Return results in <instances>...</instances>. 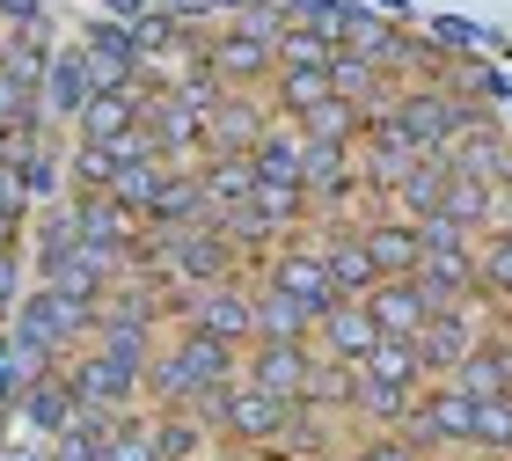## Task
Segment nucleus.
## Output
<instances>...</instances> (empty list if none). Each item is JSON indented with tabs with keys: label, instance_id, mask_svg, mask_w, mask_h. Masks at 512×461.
Returning <instances> with one entry per match:
<instances>
[{
	"label": "nucleus",
	"instance_id": "1",
	"mask_svg": "<svg viewBox=\"0 0 512 461\" xmlns=\"http://www.w3.org/2000/svg\"><path fill=\"white\" fill-rule=\"evenodd\" d=\"M81 330H88V301H74V293H59V286H44L37 301H22V315H15V344L30 359L59 352V344L81 337Z\"/></svg>",
	"mask_w": 512,
	"mask_h": 461
},
{
	"label": "nucleus",
	"instance_id": "2",
	"mask_svg": "<svg viewBox=\"0 0 512 461\" xmlns=\"http://www.w3.org/2000/svg\"><path fill=\"white\" fill-rule=\"evenodd\" d=\"M227 366H235V352H227L220 337H205V330H198V337H183L176 352L161 359V374H154V381H161V396H213V388L227 381Z\"/></svg>",
	"mask_w": 512,
	"mask_h": 461
},
{
	"label": "nucleus",
	"instance_id": "3",
	"mask_svg": "<svg viewBox=\"0 0 512 461\" xmlns=\"http://www.w3.org/2000/svg\"><path fill=\"white\" fill-rule=\"evenodd\" d=\"M198 403L220 410L227 432H242V440H278V432H286V410H293V403L264 396V388H213V396H198Z\"/></svg>",
	"mask_w": 512,
	"mask_h": 461
},
{
	"label": "nucleus",
	"instance_id": "4",
	"mask_svg": "<svg viewBox=\"0 0 512 461\" xmlns=\"http://www.w3.org/2000/svg\"><path fill=\"white\" fill-rule=\"evenodd\" d=\"M249 388H264V396L293 403L300 388H308V352H300V344H286V337H264V344H256V359H249Z\"/></svg>",
	"mask_w": 512,
	"mask_h": 461
},
{
	"label": "nucleus",
	"instance_id": "5",
	"mask_svg": "<svg viewBox=\"0 0 512 461\" xmlns=\"http://www.w3.org/2000/svg\"><path fill=\"white\" fill-rule=\"evenodd\" d=\"M322 322V337H330V359H344V366H359L366 352H374V315H366V301H330L315 315Z\"/></svg>",
	"mask_w": 512,
	"mask_h": 461
},
{
	"label": "nucleus",
	"instance_id": "6",
	"mask_svg": "<svg viewBox=\"0 0 512 461\" xmlns=\"http://www.w3.org/2000/svg\"><path fill=\"white\" fill-rule=\"evenodd\" d=\"M366 315H374L381 337H417V322H425V301H417L410 279H374L366 286Z\"/></svg>",
	"mask_w": 512,
	"mask_h": 461
},
{
	"label": "nucleus",
	"instance_id": "7",
	"mask_svg": "<svg viewBox=\"0 0 512 461\" xmlns=\"http://www.w3.org/2000/svg\"><path fill=\"white\" fill-rule=\"evenodd\" d=\"M132 381H139V366L132 359H118V352H96L74 374V403H96V410H110V403H125L132 396Z\"/></svg>",
	"mask_w": 512,
	"mask_h": 461
},
{
	"label": "nucleus",
	"instance_id": "8",
	"mask_svg": "<svg viewBox=\"0 0 512 461\" xmlns=\"http://www.w3.org/2000/svg\"><path fill=\"white\" fill-rule=\"evenodd\" d=\"M454 388H469V396H512V352L505 344H469L454 359Z\"/></svg>",
	"mask_w": 512,
	"mask_h": 461
},
{
	"label": "nucleus",
	"instance_id": "9",
	"mask_svg": "<svg viewBox=\"0 0 512 461\" xmlns=\"http://www.w3.org/2000/svg\"><path fill=\"white\" fill-rule=\"evenodd\" d=\"M271 286L286 293V301L315 308V315L337 301V286H330V271H322V257H278V264H271Z\"/></svg>",
	"mask_w": 512,
	"mask_h": 461
},
{
	"label": "nucleus",
	"instance_id": "10",
	"mask_svg": "<svg viewBox=\"0 0 512 461\" xmlns=\"http://www.w3.org/2000/svg\"><path fill=\"white\" fill-rule=\"evenodd\" d=\"M125 227H132V205H118L110 191H96V198H81V213H74V235L88 242V249H118L125 242Z\"/></svg>",
	"mask_w": 512,
	"mask_h": 461
},
{
	"label": "nucleus",
	"instance_id": "11",
	"mask_svg": "<svg viewBox=\"0 0 512 461\" xmlns=\"http://www.w3.org/2000/svg\"><path fill=\"white\" fill-rule=\"evenodd\" d=\"M366 257H374V271H388V279H410L417 264H425V242H417V227H374V235H359Z\"/></svg>",
	"mask_w": 512,
	"mask_h": 461
},
{
	"label": "nucleus",
	"instance_id": "12",
	"mask_svg": "<svg viewBox=\"0 0 512 461\" xmlns=\"http://www.w3.org/2000/svg\"><path fill=\"white\" fill-rule=\"evenodd\" d=\"M417 366H454L461 352H469V330H461V315L447 308V315H425V322H417Z\"/></svg>",
	"mask_w": 512,
	"mask_h": 461
},
{
	"label": "nucleus",
	"instance_id": "13",
	"mask_svg": "<svg viewBox=\"0 0 512 461\" xmlns=\"http://www.w3.org/2000/svg\"><path fill=\"white\" fill-rule=\"evenodd\" d=\"M198 330L220 337V344H242L256 330V308L242 301V293H205V301H198Z\"/></svg>",
	"mask_w": 512,
	"mask_h": 461
},
{
	"label": "nucleus",
	"instance_id": "14",
	"mask_svg": "<svg viewBox=\"0 0 512 461\" xmlns=\"http://www.w3.org/2000/svg\"><path fill=\"white\" fill-rule=\"evenodd\" d=\"M322 271H330L337 301H352V293H366V286L381 279L374 257H366V242H330V249H322Z\"/></svg>",
	"mask_w": 512,
	"mask_h": 461
},
{
	"label": "nucleus",
	"instance_id": "15",
	"mask_svg": "<svg viewBox=\"0 0 512 461\" xmlns=\"http://www.w3.org/2000/svg\"><path fill=\"white\" fill-rule=\"evenodd\" d=\"M359 374H374V381H388V388H410L425 366H417V344H410V337H374V352L359 359Z\"/></svg>",
	"mask_w": 512,
	"mask_h": 461
},
{
	"label": "nucleus",
	"instance_id": "16",
	"mask_svg": "<svg viewBox=\"0 0 512 461\" xmlns=\"http://www.w3.org/2000/svg\"><path fill=\"white\" fill-rule=\"evenodd\" d=\"M118 132H132V96L125 88L81 96V140H118Z\"/></svg>",
	"mask_w": 512,
	"mask_h": 461
},
{
	"label": "nucleus",
	"instance_id": "17",
	"mask_svg": "<svg viewBox=\"0 0 512 461\" xmlns=\"http://www.w3.org/2000/svg\"><path fill=\"white\" fill-rule=\"evenodd\" d=\"M395 125H403L410 140L432 154L439 140H454V103H439V96H417V103H403V118H395Z\"/></svg>",
	"mask_w": 512,
	"mask_h": 461
},
{
	"label": "nucleus",
	"instance_id": "18",
	"mask_svg": "<svg viewBox=\"0 0 512 461\" xmlns=\"http://www.w3.org/2000/svg\"><path fill=\"white\" fill-rule=\"evenodd\" d=\"M344 140H308L300 147V191H344Z\"/></svg>",
	"mask_w": 512,
	"mask_h": 461
},
{
	"label": "nucleus",
	"instance_id": "19",
	"mask_svg": "<svg viewBox=\"0 0 512 461\" xmlns=\"http://www.w3.org/2000/svg\"><path fill=\"white\" fill-rule=\"evenodd\" d=\"M213 66H220L227 81H256V74L271 66V44H264V37H249V30H235V37H220V44H213Z\"/></svg>",
	"mask_w": 512,
	"mask_h": 461
},
{
	"label": "nucleus",
	"instance_id": "20",
	"mask_svg": "<svg viewBox=\"0 0 512 461\" xmlns=\"http://www.w3.org/2000/svg\"><path fill=\"white\" fill-rule=\"evenodd\" d=\"M308 322H315V308H300V301H286V293H264V301H256V330L264 337H286V344H300L308 337Z\"/></svg>",
	"mask_w": 512,
	"mask_h": 461
},
{
	"label": "nucleus",
	"instance_id": "21",
	"mask_svg": "<svg viewBox=\"0 0 512 461\" xmlns=\"http://www.w3.org/2000/svg\"><path fill=\"white\" fill-rule=\"evenodd\" d=\"M469 440L491 447V454L512 447V396H476V410H469Z\"/></svg>",
	"mask_w": 512,
	"mask_h": 461
},
{
	"label": "nucleus",
	"instance_id": "22",
	"mask_svg": "<svg viewBox=\"0 0 512 461\" xmlns=\"http://www.w3.org/2000/svg\"><path fill=\"white\" fill-rule=\"evenodd\" d=\"M205 191V205H249V191H256V169L242 154H227V161H213V176L198 183Z\"/></svg>",
	"mask_w": 512,
	"mask_h": 461
},
{
	"label": "nucleus",
	"instance_id": "23",
	"mask_svg": "<svg viewBox=\"0 0 512 461\" xmlns=\"http://www.w3.org/2000/svg\"><path fill=\"white\" fill-rule=\"evenodd\" d=\"M469 410H476L469 388H447V396L425 403V432H432V440H469Z\"/></svg>",
	"mask_w": 512,
	"mask_h": 461
},
{
	"label": "nucleus",
	"instance_id": "24",
	"mask_svg": "<svg viewBox=\"0 0 512 461\" xmlns=\"http://www.w3.org/2000/svg\"><path fill=\"white\" fill-rule=\"evenodd\" d=\"M322 96H330V66H286V74H278V103L300 110V118H308Z\"/></svg>",
	"mask_w": 512,
	"mask_h": 461
},
{
	"label": "nucleus",
	"instance_id": "25",
	"mask_svg": "<svg viewBox=\"0 0 512 461\" xmlns=\"http://www.w3.org/2000/svg\"><path fill=\"white\" fill-rule=\"evenodd\" d=\"M439 213H447L454 227H469V220H483V213H491V191H483L476 176H454V169H447V191H439Z\"/></svg>",
	"mask_w": 512,
	"mask_h": 461
},
{
	"label": "nucleus",
	"instance_id": "26",
	"mask_svg": "<svg viewBox=\"0 0 512 461\" xmlns=\"http://www.w3.org/2000/svg\"><path fill=\"white\" fill-rule=\"evenodd\" d=\"M22 410H30V425L59 432V425H74V388H59V381H37L30 396H22Z\"/></svg>",
	"mask_w": 512,
	"mask_h": 461
},
{
	"label": "nucleus",
	"instance_id": "27",
	"mask_svg": "<svg viewBox=\"0 0 512 461\" xmlns=\"http://www.w3.org/2000/svg\"><path fill=\"white\" fill-rule=\"evenodd\" d=\"M198 132H205V118H198V103H161L154 110V147H191L198 140Z\"/></svg>",
	"mask_w": 512,
	"mask_h": 461
},
{
	"label": "nucleus",
	"instance_id": "28",
	"mask_svg": "<svg viewBox=\"0 0 512 461\" xmlns=\"http://www.w3.org/2000/svg\"><path fill=\"white\" fill-rule=\"evenodd\" d=\"M249 169H256V183H271V191L278 183H300V147L293 140H264L249 154Z\"/></svg>",
	"mask_w": 512,
	"mask_h": 461
},
{
	"label": "nucleus",
	"instance_id": "29",
	"mask_svg": "<svg viewBox=\"0 0 512 461\" xmlns=\"http://www.w3.org/2000/svg\"><path fill=\"white\" fill-rule=\"evenodd\" d=\"M176 271H191V279H213V271L227 264V249H220V235H176Z\"/></svg>",
	"mask_w": 512,
	"mask_h": 461
},
{
	"label": "nucleus",
	"instance_id": "30",
	"mask_svg": "<svg viewBox=\"0 0 512 461\" xmlns=\"http://www.w3.org/2000/svg\"><path fill=\"white\" fill-rule=\"evenodd\" d=\"M352 125H359V110L344 103V96H322L308 110V140H352Z\"/></svg>",
	"mask_w": 512,
	"mask_h": 461
},
{
	"label": "nucleus",
	"instance_id": "31",
	"mask_svg": "<svg viewBox=\"0 0 512 461\" xmlns=\"http://www.w3.org/2000/svg\"><path fill=\"white\" fill-rule=\"evenodd\" d=\"M278 59H286V66H330L337 44L315 37V30H286V37H278Z\"/></svg>",
	"mask_w": 512,
	"mask_h": 461
},
{
	"label": "nucleus",
	"instance_id": "32",
	"mask_svg": "<svg viewBox=\"0 0 512 461\" xmlns=\"http://www.w3.org/2000/svg\"><path fill=\"white\" fill-rule=\"evenodd\" d=\"M454 176H476V183L505 176V147H498V140H469V147L454 154Z\"/></svg>",
	"mask_w": 512,
	"mask_h": 461
},
{
	"label": "nucleus",
	"instance_id": "33",
	"mask_svg": "<svg viewBox=\"0 0 512 461\" xmlns=\"http://www.w3.org/2000/svg\"><path fill=\"white\" fill-rule=\"evenodd\" d=\"M293 15H300V30H315V37H344V8L337 0H293Z\"/></svg>",
	"mask_w": 512,
	"mask_h": 461
},
{
	"label": "nucleus",
	"instance_id": "34",
	"mask_svg": "<svg viewBox=\"0 0 512 461\" xmlns=\"http://www.w3.org/2000/svg\"><path fill=\"white\" fill-rule=\"evenodd\" d=\"M352 396H359V410H374V418H395L410 388H388V381H374V374H359V381H352Z\"/></svg>",
	"mask_w": 512,
	"mask_h": 461
},
{
	"label": "nucleus",
	"instance_id": "35",
	"mask_svg": "<svg viewBox=\"0 0 512 461\" xmlns=\"http://www.w3.org/2000/svg\"><path fill=\"white\" fill-rule=\"evenodd\" d=\"M110 176H118V154H110L103 140H81V183L88 191H110Z\"/></svg>",
	"mask_w": 512,
	"mask_h": 461
},
{
	"label": "nucleus",
	"instance_id": "36",
	"mask_svg": "<svg viewBox=\"0 0 512 461\" xmlns=\"http://www.w3.org/2000/svg\"><path fill=\"white\" fill-rule=\"evenodd\" d=\"M96 461H161V454H154V432H118L96 447Z\"/></svg>",
	"mask_w": 512,
	"mask_h": 461
},
{
	"label": "nucleus",
	"instance_id": "37",
	"mask_svg": "<svg viewBox=\"0 0 512 461\" xmlns=\"http://www.w3.org/2000/svg\"><path fill=\"white\" fill-rule=\"evenodd\" d=\"M439 191H447V183H439V169H425V161L403 176V198L417 205V213H439Z\"/></svg>",
	"mask_w": 512,
	"mask_h": 461
},
{
	"label": "nucleus",
	"instance_id": "38",
	"mask_svg": "<svg viewBox=\"0 0 512 461\" xmlns=\"http://www.w3.org/2000/svg\"><path fill=\"white\" fill-rule=\"evenodd\" d=\"M22 118H37V103H30V88H22L15 74H0V125H22Z\"/></svg>",
	"mask_w": 512,
	"mask_h": 461
},
{
	"label": "nucleus",
	"instance_id": "39",
	"mask_svg": "<svg viewBox=\"0 0 512 461\" xmlns=\"http://www.w3.org/2000/svg\"><path fill=\"white\" fill-rule=\"evenodd\" d=\"M483 279H491L498 293H512V235H505V242L491 249V257H483Z\"/></svg>",
	"mask_w": 512,
	"mask_h": 461
},
{
	"label": "nucleus",
	"instance_id": "40",
	"mask_svg": "<svg viewBox=\"0 0 512 461\" xmlns=\"http://www.w3.org/2000/svg\"><path fill=\"white\" fill-rule=\"evenodd\" d=\"M359 461H417V454H410V447H366Z\"/></svg>",
	"mask_w": 512,
	"mask_h": 461
},
{
	"label": "nucleus",
	"instance_id": "41",
	"mask_svg": "<svg viewBox=\"0 0 512 461\" xmlns=\"http://www.w3.org/2000/svg\"><path fill=\"white\" fill-rule=\"evenodd\" d=\"M0 15H15V22H37V0H0Z\"/></svg>",
	"mask_w": 512,
	"mask_h": 461
},
{
	"label": "nucleus",
	"instance_id": "42",
	"mask_svg": "<svg viewBox=\"0 0 512 461\" xmlns=\"http://www.w3.org/2000/svg\"><path fill=\"white\" fill-rule=\"evenodd\" d=\"M8 242H15V213L0 205V249H8Z\"/></svg>",
	"mask_w": 512,
	"mask_h": 461
}]
</instances>
